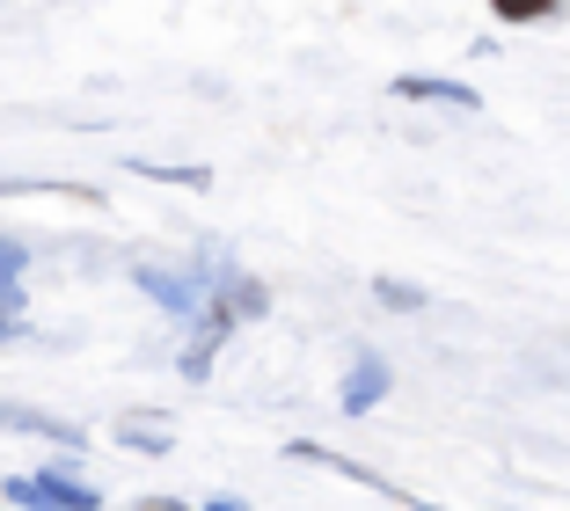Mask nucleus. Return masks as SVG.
<instances>
[{"instance_id":"3","label":"nucleus","mask_w":570,"mask_h":511,"mask_svg":"<svg viewBox=\"0 0 570 511\" xmlns=\"http://www.w3.org/2000/svg\"><path fill=\"white\" fill-rule=\"evenodd\" d=\"M132 285H139V293H154L161 307H176V314H198L205 293H213L219 278H168V271H132Z\"/></svg>"},{"instance_id":"5","label":"nucleus","mask_w":570,"mask_h":511,"mask_svg":"<svg viewBox=\"0 0 570 511\" xmlns=\"http://www.w3.org/2000/svg\"><path fill=\"white\" fill-rule=\"evenodd\" d=\"M0 431H30V439H51V445H81V431H73V424L30 410V402H0Z\"/></svg>"},{"instance_id":"2","label":"nucleus","mask_w":570,"mask_h":511,"mask_svg":"<svg viewBox=\"0 0 570 511\" xmlns=\"http://www.w3.org/2000/svg\"><path fill=\"white\" fill-rule=\"evenodd\" d=\"M8 504H37V511H96L102 497L88 482H73L67 468H45V475H16L8 482Z\"/></svg>"},{"instance_id":"10","label":"nucleus","mask_w":570,"mask_h":511,"mask_svg":"<svg viewBox=\"0 0 570 511\" xmlns=\"http://www.w3.org/2000/svg\"><path fill=\"white\" fill-rule=\"evenodd\" d=\"M504 22H534V16H556V0H490Z\"/></svg>"},{"instance_id":"6","label":"nucleus","mask_w":570,"mask_h":511,"mask_svg":"<svg viewBox=\"0 0 570 511\" xmlns=\"http://www.w3.org/2000/svg\"><path fill=\"white\" fill-rule=\"evenodd\" d=\"M381 395H387V365H381V358H358V365H352V380H344V410L366 416Z\"/></svg>"},{"instance_id":"1","label":"nucleus","mask_w":570,"mask_h":511,"mask_svg":"<svg viewBox=\"0 0 570 511\" xmlns=\"http://www.w3.org/2000/svg\"><path fill=\"white\" fill-rule=\"evenodd\" d=\"M264 307H271V299H264L256 278H219L213 293H205V307H198V344L184 351V380L213 373V351L235 336V322H242V314H264Z\"/></svg>"},{"instance_id":"8","label":"nucleus","mask_w":570,"mask_h":511,"mask_svg":"<svg viewBox=\"0 0 570 511\" xmlns=\"http://www.w3.org/2000/svg\"><path fill=\"white\" fill-rule=\"evenodd\" d=\"M0 198H73V205H96V190H73V183H30V176H0Z\"/></svg>"},{"instance_id":"11","label":"nucleus","mask_w":570,"mask_h":511,"mask_svg":"<svg viewBox=\"0 0 570 511\" xmlns=\"http://www.w3.org/2000/svg\"><path fill=\"white\" fill-rule=\"evenodd\" d=\"M381 299H387V307H424L417 285H395V278H381Z\"/></svg>"},{"instance_id":"7","label":"nucleus","mask_w":570,"mask_h":511,"mask_svg":"<svg viewBox=\"0 0 570 511\" xmlns=\"http://www.w3.org/2000/svg\"><path fill=\"white\" fill-rule=\"evenodd\" d=\"M22 271H30V256H22V242H8L0 234V314L22 299Z\"/></svg>"},{"instance_id":"4","label":"nucleus","mask_w":570,"mask_h":511,"mask_svg":"<svg viewBox=\"0 0 570 511\" xmlns=\"http://www.w3.org/2000/svg\"><path fill=\"white\" fill-rule=\"evenodd\" d=\"M395 96H403V102H453V110H475V102H483L469 81H439V73H403Z\"/></svg>"},{"instance_id":"9","label":"nucleus","mask_w":570,"mask_h":511,"mask_svg":"<svg viewBox=\"0 0 570 511\" xmlns=\"http://www.w3.org/2000/svg\"><path fill=\"white\" fill-rule=\"evenodd\" d=\"M118 439H125V445H139V453H168V445H176L161 416H125V424H118Z\"/></svg>"}]
</instances>
